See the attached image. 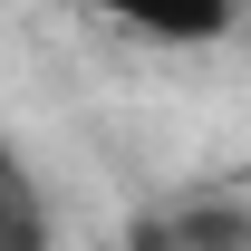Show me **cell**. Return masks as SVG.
I'll list each match as a JSON object with an SVG mask.
<instances>
[{
	"label": "cell",
	"mask_w": 251,
	"mask_h": 251,
	"mask_svg": "<svg viewBox=\"0 0 251 251\" xmlns=\"http://www.w3.org/2000/svg\"><path fill=\"white\" fill-rule=\"evenodd\" d=\"M0 251H58V222H49V193H39L29 155L0 135Z\"/></svg>",
	"instance_id": "3"
},
{
	"label": "cell",
	"mask_w": 251,
	"mask_h": 251,
	"mask_svg": "<svg viewBox=\"0 0 251 251\" xmlns=\"http://www.w3.org/2000/svg\"><path fill=\"white\" fill-rule=\"evenodd\" d=\"M135 251H251V203L232 193H184L135 222Z\"/></svg>",
	"instance_id": "1"
},
{
	"label": "cell",
	"mask_w": 251,
	"mask_h": 251,
	"mask_svg": "<svg viewBox=\"0 0 251 251\" xmlns=\"http://www.w3.org/2000/svg\"><path fill=\"white\" fill-rule=\"evenodd\" d=\"M87 10H106V20H126V29L164 39V49H203V39H222L232 20H242V0H87Z\"/></svg>",
	"instance_id": "2"
}]
</instances>
